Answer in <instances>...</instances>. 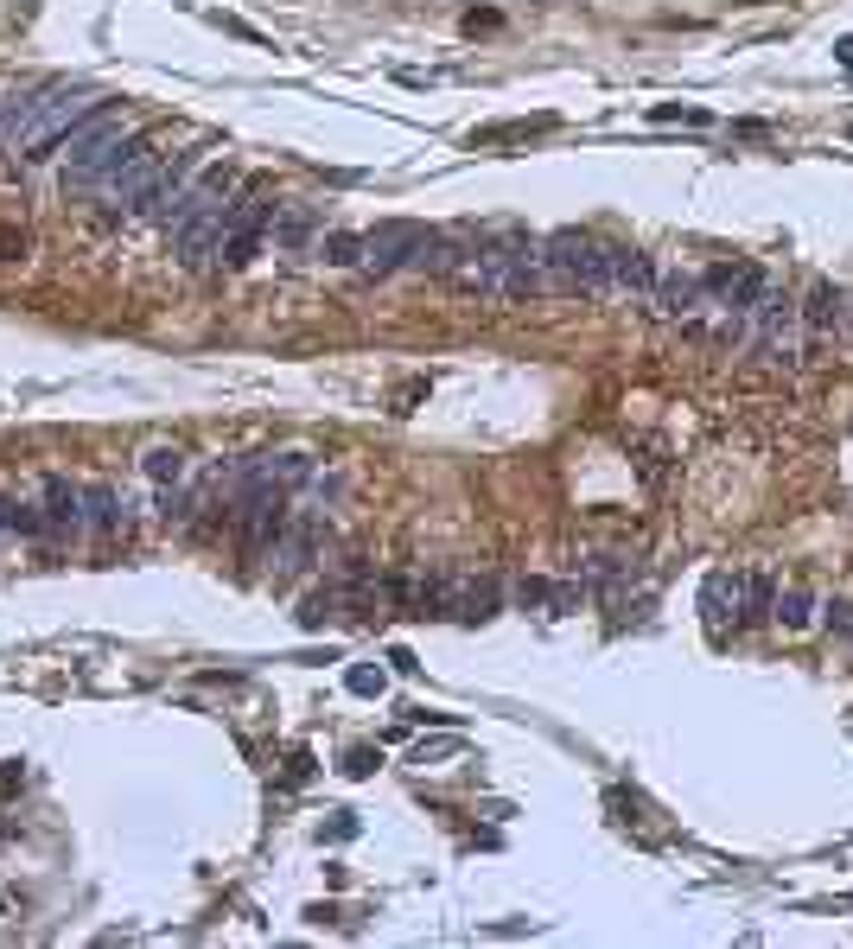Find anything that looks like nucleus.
<instances>
[{
    "label": "nucleus",
    "mask_w": 853,
    "mask_h": 949,
    "mask_svg": "<svg viewBox=\"0 0 853 949\" xmlns=\"http://www.w3.org/2000/svg\"><path fill=\"white\" fill-rule=\"evenodd\" d=\"M465 287H478L484 300H529V293L548 287V262H542V243L529 236H491V243L472 249V262L459 268Z\"/></svg>",
    "instance_id": "nucleus-1"
},
{
    "label": "nucleus",
    "mask_w": 853,
    "mask_h": 949,
    "mask_svg": "<svg viewBox=\"0 0 853 949\" xmlns=\"http://www.w3.org/2000/svg\"><path fill=\"white\" fill-rule=\"evenodd\" d=\"M542 262H548V287L561 293H593V300L612 293V243H599L586 230H554L542 243Z\"/></svg>",
    "instance_id": "nucleus-2"
},
{
    "label": "nucleus",
    "mask_w": 853,
    "mask_h": 949,
    "mask_svg": "<svg viewBox=\"0 0 853 949\" xmlns=\"http://www.w3.org/2000/svg\"><path fill=\"white\" fill-rule=\"evenodd\" d=\"M134 147H141V134H128V122H121L115 109L83 115V122L64 134V153H71V185H102Z\"/></svg>",
    "instance_id": "nucleus-3"
},
{
    "label": "nucleus",
    "mask_w": 853,
    "mask_h": 949,
    "mask_svg": "<svg viewBox=\"0 0 853 949\" xmlns=\"http://www.w3.org/2000/svg\"><path fill=\"white\" fill-rule=\"evenodd\" d=\"M102 109V96L90 90V83H45V96H39V115H32V128H26V141H20V153L26 160H45V147L51 141H64L83 115H96Z\"/></svg>",
    "instance_id": "nucleus-4"
},
{
    "label": "nucleus",
    "mask_w": 853,
    "mask_h": 949,
    "mask_svg": "<svg viewBox=\"0 0 853 949\" xmlns=\"http://www.w3.org/2000/svg\"><path fill=\"white\" fill-rule=\"evenodd\" d=\"M153 179H160V153H153V147L141 141V147L128 153V160H121V166L109 172V179L96 185V192H102V204H109V217H121V211H134V204L147 198V185H153Z\"/></svg>",
    "instance_id": "nucleus-5"
},
{
    "label": "nucleus",
    "mask_w": 853,
    "mask_h": 949,
    "mask_svg": "<svg viewBox=\"0 0 853 949\" xmlns=\"http://www.w3.org/2000/svg\"><path fill=\"white\" fill-rule=\"evenodd\" d=\"M414 243H421V223H402V217H389V223H376L370 236H363V274H395V268H408V255H414Z\"/></svg>",
    "instance_id": "nucleus-6"
},
{
    "label": "nucleus",
    "mask_w": 853,
    "mask_h": 949,
    "mask_svg": "<svg viewBox=\"0 0 853 949\" xmlns=\"http://www.w3.org/2000/svg\"><path fill=\"white\" fill-rule=\"evenodd\" d=\"M701 281H707V306H720L726 319L752 313V300L771 287V281H764V268H707Z\"/></svg>",
    "instance_id": "nucleus-7"
},
{
    "label": "nucleus",
    "mask_w": 853,
    "mask_h": 949,
    "mask_svg": "<svg viewBox=\"0 0 853 949\" xmlns=\"http://www.w3.org/2000/svg\"><path fill=\"white\" fill-rule=\"evenodd\" d=\"M478 243H465V230H421V243H414L408 268L414 274H459L465 262H472Z\"/></svg>",
    "instance_id": "nucleus-8"
},
{
    "label": "nucleus",
    "mask_w": 853,
    "mask_h": 949,
    "mask_svg": "<svg viewBox=\"0 0 853 949\" xmlns=\"http://www.w3.org/2000/svg\"><path fill=\"white\" fill-rule=\"evenodd\" d=\"M198 166H204V153H179L172 166H160V179L147 185V198L134 204V217H153V223H166V217H172V204L185 198V185H191V172H198Z\"/></svg>",
    "instance_id": "nucleus-9"
},
{
    "label": "nucleus",
    "mask_w": 853,
    "mask_h": 949,
    "mask_svg": "<svg viewBox=\"0 0 853 949\" xmlns=\"http://www.w3.org/2000/svg\"><path fill=\"white\" fill-rule=\"evenodd\" d=\"M656 313L663 319H694L707 306V281L701 274H688V268H669V274H656Z\"/></svg>",
    "instance_id": "nucleus-10"
},
{
    "label": "nucleus",
    "mask_w": 853,
    "mask_h": 949,
    "mask_svg": "<svg viewBox=\"0 0 853 949\" xmlns=\"http://www.w3.org/2000/svg\"><path fill=\"white\" fill-rule=\"evenodd\" d=\"M745 606V574H726V567H713V574L701 580V612H707V631L720 637L726 618H739Z\"/></svg>",
    "instance_id": "nucleus-11"
},
{
    "label": "nucleus",
    "mask_w": 853,
    "mask_h": 949,
    "mask_svg": "<svg viewBox=\"0 0 853 949\" xmlns=\"http://www.w3.org/2000/svg\"><path fill=\"white\" fill-rule=\"evenodd\" d=\"M261 555H268V574H274V580H293V574H306V567H312V523H300V529H281V536H274L268 548H261Z\"/></svg>",
    "instance_id": "nucleus-12"
},
{
    "label": "nucleus",
    "mask_w": 853,
    "mask_h": 949,
    "mask_svg": "<svg viewBox=\"0 0 853 949\" xmlns=\"http://www.w3.org/2000/svg\"><path fill=\"white\" fill-rule=\"evenodd\" d=\"M39 96H45V83H13L7 96H0V147H20L26 141V128H32V115H39Z\"/></svg>",
    "instance_id": "nucleus-13"
},
{
    "label": "nucleus",
    "mask_w": 853,
    "mask_h": 949,
    "mask_svg": "<svg viewBox=\"0 0 853 949\" xmlns=\"http://www.w3.org/2000/svg\"><path fill=\"white\" fill-rule=\"evenodd\" d=\"M446 612L478 625V618H497V580H446Z\"/></svg>",
    "instance_id": "nucleus-14"
},
{
    "label": "nucleus",
    "mask_w": 853,
    "mask_h": 949,
    "mask_svg": "<svg viewBox=\"0 0 853 949\" xmlns=\"http://www.w3.org/2000/svg\"><path fill=\"white\" fill-rule=\"evenodd\" d=\"M612 293H624V300H650L656 293V268L643 249H612Z\"/></svg>",
    "instance_id": "nucleus-15"
},
{
    "label": "nucleus",
    "mask_w": 853,
    "mask_h": 949,
    "mask_svg": "<svg viewBox=\"0 0 853 949\" xmlns=\"http://www.w3.org/2000/svg\"><path fill=\"white\" fill-rule=\"evenodd\" d=\"M128 523V497L115 485H90L83 491V529H96V536H109V529Z\"/></svg>",
    "instance_id": "nucleus-16"
},
{
    "label": "nucleus",
    "mask_w": 853,
    "mask_h": 949,
    "mask_svg": "<svg viewBox=\"0 0 853 949\" xmlns=\"http://www.w3.org/2000/svg\"><path fill=\"white\" fill-rule=\"evenodd\" d=\"M45 523L58 529V536H77L83 529V491L64 485V478H45Z\"/></svg>",
    "instance_id": "nucleus-17"
},
{
    "label": "nucleus",
    "mask_w": 853,
    "mask_h": 949,
    "mask_svg": "<svg viewBox=\"0 0 853 949\" xmlns=\"http://www.w3.org/2000/svg\"><path fill=\"white\" fill-rule=\"evenodd\" d=\"M771 618H777L783 631H803L809 618H815V593H809V586H783V593L771 599Z\"/></svg>",
    "instance_id": "nucleus-18"
},
{
    "label": "nucleus",
    "mask_w": 853,
    "mask_h": 949,
    "mask_svg": "<svg viewBox=\"0 0 853 949\" xmlns=\"http://www.w3.org/2000/svg\"><path fill=\"white\" fill-rule=\"evenodd\" d=\"M0 529H7V536H26V542H32V536H45L51 523H45V510H39V504H20V497H7V504H0Z\"/></svg>",
    "instance_id": "nucleus-19"
},
{
    "label": "nucleus",
    "mask_w": 853,
    "mask_h": 949,
    "mask_svg": "<svg viewBox=\"0 0 853 949\" xmlns=\"http://www.w3.org/2000/svg\"><path fill=\"white\" fill-rule=\"evenodd\" d=\"M771 599H777L771 574H745V606H739V625H764V618H771Z\"/></svg>",
    "instance_id": "nucleus-20"
},
{
    "label": "nucleus",
    "mask_w": 853,
    "mask_h": 949,
    "mask_svg": "<svg viewBox=\"0 0 853 949\" xmlns=\"http://www.w3.org/2000/svg\"><path fill=\"white\" fill-rule=\"evenodd\" d=\"M834 319H841V293H834L828 281H815V287H809V300H803V325H815V332H828Z\"/></svg>",
    "instance_id": "nucleus-21"
},
{
    "label": "nucleus",
    "mask_w": 853,
    "mask_h": 949,
    "mask_svg": "<svg viewBox=\"0 0 853 949\" xmlns=\"http://www.w3.org/2000/svg\"><path fill=\"white\" fill-rule=\"evenodd\" d=\"M141 472L153 478V485H172V478L185 472V453H179V446H153V453L141 459Z\"/></svg>",
    "instance_id": "nucleus-22"
},
{
    "label": "nucleus",
    "mask_w": 853,
    "mask_h": 949,
    "mask_svg": "<svg viewBox=\"0 0 853 949\" xmlns=\"http://www.w3.org/2000/svg\"><path fill=\"white\" fill-rule=\"evenodd\" d=\"M325 262H332V268H357L363 262V236L332 230V236H325Z\"/></svg>",
    "instance_id": "nucleus-23"
},
{
    "label": "nucleus",
    "mask_w": 853,
    "mask_h": 949,
    "mask_svg": "<svg viewBox=\"0 0 853 949\" xmlns=\"http://www.w3.org/2000/svg\"><path fill=\"white\" fill-rule=\"evenodd\" d=\"M306 236H312V211H287L281 230H274V243H281V249H306Z\"/></svg>",
    "instance_id": "nucleus-24"
},
{
    "label": "nucleus",
    "mask_w": 853,
    "mask_h": 949,
    "mask_svg": "<svg viewBox=\"0 0 853 949\" xmlns=\"http://www.w3.org/2000/svg\"><path fill=\"white\" fill-rule=\"evenodd\" d=\"M344 688H351V695H363V701H370V695H382V688H389V676H382V669H370V663H357L351 676H344Z\"/></svg>",
    "instance_id": "nucleus-25"
},
{
    "label": "nucleus",
    "mask_w": 853,
    "mask_h": 949,
    "mask_svg": "<svg viewBox=\"0 0 853 949\" xmlns=\"http://www.w3.org/2000/svg\"><path fill=\"white\" fill-rule=\"evenodd\" d=\"M650 115H656V122H694V128H707V122H713V115H707V109H694V102H656Z\"/></svg>",
    "instance_id": "nucleus-26"
},
{
    "label": "nucleus",
    "mask_w": 853,
    "mask_h": 949,
    "mask_svg": "<svg viewBox=\"0 0 853 949\" xmlns=\"http://www.w3.org/2000/svg\"><path fill=\"white\" fill-rule=\"evenodd\" d=\"M459 746H465L459 733H452V739H421V746H414V765H440V758H452Z\"/></svg>",
    "instance_id": "nucleus-27"
},
{
    "label": "nucleus",
    "mask_w": 853,
    "mask_h": 949,
    "mask_svg": "<svg viewBox=\"0 0 853 949\" xmlns=\"http://www.w3.org/2000/svg\"><path fill=\"white\" fill-rule=\"evenodd\" d=\"M376 765H382V752H376V746H351V752H344V778H370Z\"/></svg>",
    "instance_id": "nucleus-28"
},
{
    "label": "nucleus",
    "mask_w": 853,
    "mask_h": 949,
    "mask_svg": "<svg viewBox=\"0 0 853 949\" xmlns=\"http://www.w3.org/2000/svg\"><path fill=\"white\" fill-rule=\"evenodd\" d=\"M332 606H338V593H312L306 606H300V625H306V631H319L325 618H332Z\"/></svg>",
    "instance_id": "nucleus-29"
},
{
    "label": "nucleus",
    "mask_w": 853,
    "mask_h": 949,
    "mask_svg": "<svg viewBox=\"0 0 853 949\" xmlns=\"http://www.w3.org/2000/svg\"><path fill=\"white\" fill-rule=\"evenodd\" d=\"M828 631H853V599H834V606H822Z\"/></svg>",
    "instance_id": "nucleus-30"
},
{
    "label": "nucleus",
    "mask_w": 853,
    "mask_h": 949,
    "mask_svg": "<svg viewBox=\"0 0 853 949\" xmlns=\"http://www.w3.org/2000/svg\"><path fill=\"white\" fill-rule=\"evenodd\" d=\"M834 58H841V71L853 77V39H841V45H834Z\"/></svg>",
    "instance_id": "nucleus-31"
},
{
    "label": "nucleus",
    "mask_w": 853,
    "mask_h": 949,
    "mask_svg": "<svg viewBox=\"0 0 853 949\" xmlns=\"http://www.w3.org/2000/svg\"><path fill=\"white\" fill-rule=\"evenodd\" d=\"M0 542H7V529H0Z\"/></svg>",
    "instance_id": "nucleus-32"
},
{
    "label": "nucleus",
    "mask_w": 853,
    "mask_h": 949,
    "mask_svg": "<svg viewBox=\"0 0 853 949\" xmlns=\"http://www.w3.org/2000/svg\"><path fill=\"white\" fill-rule=\"evenodd\" d=\"M847 134H853V128H847Z\"/></svg>",
    "instance_id": "nucleus-33"
}]
</instances>
